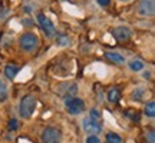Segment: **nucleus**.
<instances>
[{
  "label": "nucleus",
  "instance_id": "5701e85b",
  "mask_svg": "<svg viewBox=\"0 0 155 143\" xmlns=\"http://www.w3.org/2000/svg\"><path fill=\"white\" fill-rule=\"evenodd\" d=\"M121 2H131V0H121Z\"/></svg>",
  "mask_w": 155,
  "mask_h": 143
},
{
  "label": "nucleus",
  "instance_id": "39448f33",
  "mask_svg": "<svg viewBox=\"0 0 155 143\" xmlns=\"http://www.w3.org/2000/svg\"><path fill=\"white\" fill-rule=\"evenodd\" d=\"M83 129L88 135H98L102 132V120H95L92 117L83 119Z\"/></svg>",
  "mask_w": 155,
  "mask_h": 143
},
{
  "label": "nucleus",
  "instance_id": "9d476101",
  "mask_svg": "<svg viewBox=\"0 0 155 143\" xmlns=\"http://www.w3.org/2000/svg\"><path fill=\"white\" fill-rule=\"evenodd\" d=\"M105 56L114 63H125V57L119 53H115V52H106Z\"/></svg>",
  "mask_w": 155,
  "mask_h": 143
},
{
  "label": "nucleus",
  "instance_id": "423d86ee",
  "mask_svg": "<svg viewBox=\"0 0 155 143\" xmlns=\"http://www.w3.org/2000/svg\"><path fill=\"white\" fill-rule=\"evenodd\" d=\"M38 23L39 26L42 27V30L45 32V34L48 36V37H52L53 34H55V26H53V23L52 20H49V17L45 16L43 13H39L38 14Z\"/></svg>",
  "mask_w": 155,
  "mask_h": 143
},
{
  "label": "nucleus",
  "instance_id": "dca6fc26",
  "mask_svg": "<svg viewBox=\"0 0 155 143\" xmlns=\"http://www.w3.org/2000/svg\"><path fill=\"white\" fill-rule=\"evenodd\" d=\"M7 99V87H6L5 82L0 79V100H6Z\"/></svg>",
  "mask_w": 155,
  "mask_h": 143
},
{
  "label": "nucleus",
  "instance_id": "7ed1b4c3",
  "mask_svg": "<svg viewBox=\"0 0 155 143\" xmlns=\"http://www.w3.org/2000/svg\"><path fill=\"white\" fill-rule=\"evenodd\" d=\"M65 107H66L68 113L69 115H81L83 110H85V103H83L82 99L79 97H66L65 100Z\"/></svg>",
  "mask_w": 155,
  "mask_h": 143
},
{
  "label": "nucleus",
  "instance_id": "1a4fd4ad",
  "mask_svg": "<svg viewBox=\"0 0 155 143\" xmlns=\"http://www.w3.org/2000/svg\"><path fill=\"white\" fill-rule=\"evenodd\" d=\"M128 67L132 72H141L145 69V65H144V62L139 60V59H132V60H129V63H128Z\"/></svg>",
  "mask_w": 155,
  "mask_h": 143
},
{
  "label": "nucleus",
  "instance_id": "20e7f679",
  "mask_svg": "<svg viewBox=\"0 0 155 143\" xmlns=\"http://www.w3.org/2000/svg\"><path fill=\"white\" fill-rule=\"evenodd\" d=\"M62 140V132L56 127H46L42 132L43 143H59Z\"/></svg>",
  "mask_w": 155,
  "mask_h": 143
},
{
  "label": "nucleus",
  "instance_id": "f257e3e1",
  "mask_svg": "<svg viewBox=\"0 0 155 143\" xmlns=\"http://www.w3.org/2000/svg\"><path fill=\"white\" fill-rule=\"evenodd\" d=\"M35 109H36V99L33 94L23 96L20 100V105H19V115L23 119H29L35 113Z\"/></svg>",
  "mask_w": 155,
  "mask_h": 143
},
{
  "label": "nucleus",
  "instance_id": "f03ea898",
  "mask_svg": "<svg viewBox=\"0 0 155 143\" xmlns=\"http://www.w3.org/2000/svg\"><path fill=\"white\" fill-rule=\"evenodd\" d=\"M19 44L25 52H33L39 46V39L35 33H25L19 39Z\"/></svg>",
  "mask_w": 155,
  "mask_h": 143
},
{
  "label": "nucleus",
  "instance_id": "ddd939ff",
  "mask_svg": "<svg viewBox=\"0 0 155 143\" xmlns=\"http://www.w3.org/2000/svg\"><path fill=\"white\" fill-rule=\"evenodd\" d=\"M145 116L148 117H155V102L151 100L150 103L145 105Z\"/></svg>",
  "mask_w": 155,
  "mask_h": 143
},
{
  "label": "nucleus",
  "instance_id": "aec40b11",
  "mask_svg": "<svg viewBox=\"0 0 155 143\" xmlns=\"http://www.w3.org/2000/svg\"><path fill=\"white\" fill-rule=\"evenodd\" d=\"M17 127H19L17 120H16V119H12V120L9 122V129H10V130H16Z\"/></svg>",
  "mask_w": 155,
  "mask_h": 143
},
{
  "label": "nucleus",
  "instance_id": "412c9836",
  "mask_svg": "<svg viewBox=\"0 0 155 143\" xmlns=\"http://www.w3.org/2000/svg\"><path fill=\"white\" fill-rule=\"evenodd\" d=\"M86 143H101V140L96 138V136L91 135V136H88V139H86Z\"/></svg>",
  "mask_w": 155,
  "mask_h": 143
},
{
  "label": "nucleus",
  "instance_id": "2eb2a0df",
  "mask_svg": "<svg viewBox=\"0 0 155 143\" xmlns=\"http://www.w3.org/2000/svg\"><path fill=\"white\" fill-rule=\"evenodd\" d=\"M144 93H145L144 87H138V89H135L132 93H131V97H132V100H138V102H139V100L142 99Z\"/></svg>",
  "mask_w": 155,
  "mask_h": 143
},
{
  "label": "nucleus",
  "instance_id": "a211bd4d",
  "mask_svg": "<svg viewBox=\"0 0 155 143\" xmlns=\"http://www.w3.org/2000/svg\"><path fill=\"white\" fill-rule=\"evenodd\" d=\"M58 44H59V46H66V44H69V37H68V36H58Z\"/></svg>",
  "mask_w": 155,
  "mask_h": 143
},
{
  "label": "nucleus",
  "instance_id": "9b49d317",
  "mask_svg": "<svg viewBox=\"0 0 155 143\" xmlns=\"http://www.w3.org/2000/svg\"><path fill=\"white\" fill-rule=\"evenodd\" d=\"M119 99H121V92H119V89L112 87L111 90L108 92V100H109L111 103H116Z\"/></svg>",
  "mask_w": 155,
  "mask_h": 143
},
{
  "label": "nucleus",
  "instance_id": "f8f14e48",
  "mask_svg": "<svg viewBox=\"0 0 155 143\" xmlns=\"http://www.w3.org/2000/svg\"><path fill=\"white\" fill-rule=\"evenodd\" d=\"M17 73H19V67L13 66V65H9V66H6L5 75H6V77H7V79H10V80H12V79H15Z\"/></svg>",
  "mask_w": 155,
  "mask_h": 143
},
{
  "label": "nucleus",
  "instance_id": "4be33fe9",
  "mask_svg": "<svg viewBox=\"0 0 155 143\" xmlns=\"http://www.w3.org/2000/svg\"><path fill=\"white\" fill-rule=\"evenodd\" d=\"M96 2H98V5L102 6V7H105V6H108L111 3V0H96Z\"/></svg>",
  "mask_w": 155,
  "mask_h": 143
},
{
  "label": "nucleus",
  "instance_id": "f3484780",
  "mask_svg": "<svg viewBox=\"0 0 155 143\" xmlns=\"http://www.w3.org/2000/svg\"><path fill=\"white\" fill-rule=\"evenodd\" d=\"M89 117H92V119H95V120H102V115L99 113V110H98V109H92V110H91Z\"/></svg>",
  "mask_w": 155,
  "mask_h": 143
},
{
  "label": "nucleus",
  "instance_id": "0eeeda50",
  "mask_svg": "<svg viewBox=\"0 0 155 143\" xmlns=\"http://www.w3.org/2000/svg\"><path fill=\"white\" fill-rule=\"evenodd\" d=\"M138 13L141 16H152L155 13V0H141Z\"/></svg>",
  "mask_w": 155,
  "mask_h": 143
},
{
  "label": "nucleus",
  "instance_id": "6e6552de",
  "mask_svg": "<svg viewBox=\"0 0 155 143\" xmlns=\"http://www.w3.org/2000/svg\"><path fill=\"white\" fill-rule=\"evenodd\" d=\"M112 36L118 40V42H127L131 39V30L125 26H118V27L112 29Z\"/></svg>",
  "mask_w": 155,
  "mask_h": 143
},
{
  "label": "nucleus",
  "instance_id": "6ab92c4d",
  "mask_svg": "<svg viewBox=\"0 0 155 143\" xmlns=\"http://www.w3.org/2000/svg\"><path fill=\"white\" fill-rule=\"evenodd\" d=\"M147 140L150 143H155V135H154V130H150L147 132Z\"/></svg>",
  "mask_w": 155,
  "mask_h": 143
},
{
  "label": "nucleus",
  "instance_id": "4468645a",
  "mask_svg": "<svg viewBox=\"0 0 155 143\" xmlns=\"http://www.w3.org/2000/svg\"><path fill=\"white\" fill-rule=\"evenodd\" d=\"M106 142L108 143H122V139L119 135H116L114 132L106 133Z\"/></svg>",
  "mask_w": 155,
  "mask_h": 143
}]
</instances>
